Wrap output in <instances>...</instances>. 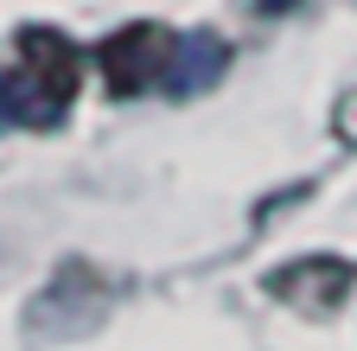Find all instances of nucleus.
I'll list each match as a JSON object with an SVG mask.
<instances>
[{
  "mask_svg": "<svg viewBox=\"0 0 357 351\" xmlns=\"http://www.w3.org/2000/svg\"><path fill=\"white\" fill-rule=\"evenodd\" d=\"M77 90V52L58 32H20V70L0 77V121H58Z\"/></svg>",
  "mask_w": 357,
  "mask_h": 351,
  "instance_id": "1",
  "label": "nucleus"
},
{
  "mask_svg": "<svg viewBox=\"0 0 357 351\" xmlns=\"http://www.w3.org/2000/svg\"><path fill=\"white\" fill-rule=\"evenodd\" d=\"M172 52L178 45L166 26H121L115 38H102L96 64L115 96H141V90H153V77H172Z\"/></svg>",
  "mask_w": 357,
  "mask_h": 351,
  "instance_id": "2",
  "label": "nucleus"
},
{
  "mask_svg": "<svg viewBox=\"0 0 357 351\" xmlns=\"http://www.w3.org/2000/svg\"><path fill=\"white\" fill-rule=\"evenodd\" d=\"M344 281H351V269H344V262H332V255H312V262H300V269H281L268 287H275V294H300L306 306H319V313H326V306H338Z\"/></svg>",
  "mask_w": 357,
  "mask_h": 351,
  "instance_id": "3",
  "label": "nucleus"
},
{
  "mask_svg": "<svg viewBox=\"0 0 357 351\" xmlns=\"http://www.w3.org/2000/svg\"><path fill=\"white\" fill-rule=\"evenodd\" d=\"M217 70H223V38H217V32H192L185 45L172 52V77H166V83H172L178 96H192V90H204Z\"/></svg>",
  "mask_w": 357,
  "mask_h": 351,
  "instance_id": "4",
  "label": "nucleus"
}]
</instances>
